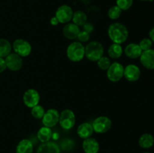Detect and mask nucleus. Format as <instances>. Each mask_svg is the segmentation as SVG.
Returning <instances> with one entry per match:
<instances>
[{
    "label": "nucleus",
    "instance_id": "0eeeda50",
    "mask_svg": "<svg viewBox=\"0 0 154 153\" xmlns=\"http://www.w3.org/2000/svg\"><path fill=\"white\" fill-rule=\"evenodd\" d=\"M12 48L15 53L21 57L28 56L32 52L31 44L24 39H16L12 44Z\"/></svg>",
    "mask_w": 154,
    "mask_h": 153
},
{
    "label": "nucleus",
    "instance_id": "6ab92c4d",
    "mask_svg": "<svg viewBox=\"0 0 154 153\" xmlns=\"http://www.w3.org/2000/svg\"><path fill=\"white\" fill-rule=\"evenodd\" d=\"M32 152L33 144L29 140H22L17 145L16 153H32Z\"/></svg>",
    "mask_w": 154,
    "mask_h": 153
},
{
    "label": "nucleus",
    "instance_id": "20e7f679",
    "mask_svg": "<svg viewBox=\"0 0 154 153\" xmlns=\"http://www.w3.org/2000/svg\"><path fill=\"white\" fill-rule=\"evenodd\" d=\"M75 115L72 110L66 109L60 113L59 122L64 130H70L75 124Z\"/></svg>",
    "mask_w": 154,
    "mask_h": 153
},
{
    "label": "nucleus",
    "instance_id": "2f4dec72",
    "mask_svg": "<svg viewBox=\"0 0 154 153\" xmlns=\"http://www.w3.org/2000/svg\"><path fill=\"white\" fill-rule=\"evenodd\" d=\"M84 26V31H86L87 32L90 33V34L93 31V26L92 25L91 23H90V22H87L84 26Z\"/></svg>",
    "mask_w": 154,
    "mask_h": 153
},
{
    "label": "nucleus",
    "instance_id": "473e14b6",
    "mask_svg": "<svg viewBox=\"0 0 154 153\" xmlns=\"http://www.w3.org/2000/svg\"><path fill=\"white\" fill-rule=\"evenodd\" d=\"M7 68V66H6L5 60L4 58H2L0 57V73H2Z\"/></svg>",
    "mask_w": 154,
    "mask_h": 153
},
{
    "label": "nucleus",
    "instance_id": "ddd939ff",
    "mask_svg": "<svg viewBox=\"0 0 154 153\" xmlns=\"http://www.w3.org/2000/svg\"><path fill=\"white\" fill-rule=\"evenodd\" d=\"M140 58L141 64L147 69L153 70L154 69V50L150 49L148 50L143 51Z\"/></svg>",
    "mask_w": 154,
    "mask_h": 153
},
{
    "label": "nucleus",
    "instance_id": "2eb2a0df",
    "mask_svg": "<svg viewBox=\"0 0 154 153\" xmlns=\"http://www.w3.org/2000/svg\"><path fill=\"white\" fill-rule=\"evenodd\" d=\"M82 147L85 153H98L99 150V143L95 138L90 136L84 140Z\"/></svg>",
    "mask_w": 154,
    "mask_h": 153
},
{
    "label": "nucleus",
    "instance_id": "6e6552de",
    "mask_svg": "<svg viewBox=\"0 0 154 153\" xmlns=\"http://www.w3.org/2000/svg\"><path fill=\"white\" fill-rule=\"evenodd\" d=\"M73 13V10L70 6L68 4H63L56 10L55 16L58 20L59 22L66 24L72 20Z\"/></svg>",
    "mask_w": 154,
    "mask_h": 153
},
{
    "label": "nucleus",
    "instance_id": "f704fd0d",
    "mask_svg": "<svg viewBox=\"0 0 154 153\" xmlns=\"http://www.w3.org/2000/svg\"><path fill=\"white\" fill-rule=\"evenodd\" d=\"M149 38L152 40V41L154 42V27L150 29V32H149Z\"/></svg>",
    "mask_w": 154,
    "mask_h": 153
},
{
    "label": "nucleus",
    "instance_id": "cd10ccee",
    "mask_svg": "<svg viewBox=\"0 0 154 153\" xmlns=\"http://www.w3.org/2000/svg\"><path fill=\"white\" fill-rule=\"evenodd\" d=\"M133 4V0H116V5L118 6L122 10H127Z\"/></svg>",
    "mask_w": 154,
    "mask_h": 153
},
{
    "label": "nucleus",
    "instance_id": "bb28decb",
    "mask_svg": "<svg viewBox=\"0 0 154 153\" xmlns=\"http://www.w3.org/2000/svg\"><path fill=\"white\" fill-rule=\"evenodd\" d=\"M111 64V60H110V58L107 56H102L97 61L98 67H99L101 70H108V69L109 68Z\"/></svg>",
    "mask_w": 154,
    "mask_h": 153
},
{
    "label": "nucleus",
    "instance_id": "b1692460",
    "mask_svg": "<svg viewBox=\"0 0 154 153\" xmlns=\"http://www.w3.org/2000/svg\"><path fill=\"white\" fill-rule=\"evenodd\" d=\"M12 45L10 42L5 38H0V57L5 58L11 52Z\"/></svg>",
    "mask_w": 154,
    "mask_h": 153
},
{
    "label": "nucleus",
    "instance_id": "1a4fd4ad",
    "mask_svg": "<svg viewBox=\"0 0 154 153\" xmlns=\"http://www.w3.org/2000/svg\"><path fill=\"white\" fill-rule=\"evenodd\" d=\"M7 68L11 71H17L23 67V61L22 57L15 52H11L5 58Z\"/></svg>",
    "mask_w": 154,
    "mask_h": 153
},
{
    "label": "nucleus",
    "instance_id": "f8f14e48",
    "mask_svg": "<svg viewBox=\"0 0 154 153\" xmlns=\"http://www.w3.org/2000/svg\"><path fill=\"white\" fill-rule=\"evenodd\" d=\"M123 76L129 82H135L138 80L141 76V70L138 66L135 64H128L124 68Z\"/></svg>",
    "mask_w": 154,
    "mask_h": 153
},
{
    "label": "nucleus",
    "instance_id": "f3484780",
    "mask_svg": "<svg viewBox=\"0 0 154 153\" xmlns=\"http://www.w3.org/2000/svg\"><path fill=\"white\" fill-rule=\"evenodd\" d=\"M37 153H60V148L56 142L48 141L39 146Z\"/></svg>",
    "mask_w": 154,
    "mask_h": 153
},
{
    "label": "nucleus",
    "instance_id": "e433bc0d",
    "mask_svg": "<svg viewBox=\"0 0 154 153\" xmlns=\"http://www.w3.org/2000/svg\"><path fill=\"white\" fill-rule=\"evenodd\" d=\"M144 153H150V152H144Z\"/></svg>",
    "mask_w": 154,
    "mask_h": 153
},
{
    "label": "nucleus",
    "instance_id": "393cba45",
    "mask_svg": "<svg viewBox=\"0 0 154 153\" xmlns=\"http://www.w3.org/2000/svg\"><path fill=\"white\" fill-rule=\"evenodd\" d=\"M123 10L117 5H114L109 8L108 11V15L110 19L111 20H117L121 15Z\"/></svg>",
    "mask_w": 154,
    "mask_h": 153
},
{
    "label": "nucleus",
    "instance_id": "7ed1b4c3",
    "mask_svg": "<svg viewBox=\"0 0 154 153\" xmlns=\"http://www.w3.org/2000/svg\"><path fill=\"white\" fill-rule=\"evenodd\" d=\"M104 47L100 42L93 40L85 46V56L91 62H97L103 56Z\"/></svg>",
    "mask_w": 154,
    "mask_h": 153
},
{
    "label": "nucleus",
    "instance_id": "dca6fc26",
    "mask_svg": "<svg viewBox=\"0 0 154 153\" xmlns=\"http://www.w3.org/2000/svg\"><path fill=\"white\" fill-rule=\"evenodd\" d=\"M143 51L141 50L139 44L135 43H131L125 47V55L130 58H137L141 56Z\"/></svg>",
    "mask_w": 154,
    "mask_h": 153
},
{
    "label": "nucleus",
    "instance_id": "39448f33",
    "mask_svg": "<svg viewBox=\"0 0 154 153\" xmlns=\"http://www.w3.org/2000/svg\"><path fill=\"white\" fill-rule=\"evenodd\" d=\"M124 67L122 64L117 62L111 63L109 68L107 70V76L108 80L113 82L120 81L123 77Z\"/></svg>",
    "mask_w": 154,
    "mask_h": 153
},
{
    "label": "nucleus",
    "instance_id": "c9c22d12",
    "mask_svg": "<svg viewBox=\"0 0 154 153\" xmlns=\"http://www.w3.org/2000/svg\"><path fill=\"white\" fill-rule=\"evenodd\" d=\"M140 1H143V2H152L153 0H140Z\"/></svg>",
    "mask_w": 154,
    "mask_h": 153
},
{
    "label": "nucleus",
    "instance_id": "423d86ee",
    "mask_svg": "<svg viewBox=\"0 0 154 153\" xmlns=\"http://www.w3.org/2000/svg\"><path fill=\"white\" fill-rule=\"evenodd\" d=\"M111 125H112L111 120L108 117L104 116L95 118L92 124L93 130L98 134L106 133L111 128Z\"/></svg>",
    "mask_w": 154,
    "mask_h": 153
},
{
    "label": "nucleus",
    "instance_id": "72a5a7b5",
    "mask_svg": "<svg viewBox=\"0 0 154 153\" xmlns=\"http://www.w3.org/2000/svg\"><path fill=\"white\" fill-rule=\"evenodd\" d=\"M51 24L53 26H57L59 24V21L57 19V17L56 16H54V17H52L51 19Z\"/></svg>",
    "mask_w": 154,
    "mask_h": 153
},
{
    "label": "nucleus",
    "instance_id": "c756f323",
    "mask_svg": "<svg viewBox=\"0 0 154 153\" xmlns=\"http://www.w3.org/2000/svg\"><path fill=\"white\" fill-rule=\"evenodd\" d=\"M90 33L87 32L86 31L83 30V31L80 32L77 38L78 39L79 42H81V43H84V42L88 41V40H90Z\"/></svg>",
    "mask_w": 154,
    "mask_h": 153
},
{
    "label": "nucleus",
    "instance_id": "a878e982",
    "mask_svg": "<svg viewBox=\"0 0 154 153\" xmlns=\"http://www.w3.org/2000/svg\"><path fill=\"white\" fill-rule=\"evenodd\" d=\"M31 109V114L34 118H38V119L39 118H42L45 112V110L42 105L38 104L36 106H33Z\"/></svg>",
    "mask_w": 154,
    "mask_h": 153
},
{
    "label": "nucleus",
    "instance_id": "f03ea898",
    "mask_svg": "<svg viewBox=\"0 0 154 153\" xmlns=\"http://www.w3.org/2000/svg\"><path fill=\"white\" fill-rule=\"evenodd\" d=\"M66 55L70 61L74 62H81L85 56V46L79 41H74L68 46Z\"/></svg>",
    "mask_w": 154,
    "mask_h": 153
},
{
    "label": "nucleus",
    "instance_id": "9b49d317",
    "mask_svg": "<svg viewBox=\"0 0 154 153\" xmlns=\"http://www.w3.org/2000/svg\"><path fill=\"white\" fill-rule=\"evenodd\" d=\"M60 118V113L55 109H49L45 112L42 117V124L48 128H53L57 124Z\"/></svg>",
    "mask_w": 154,
    "mask_h": 153
},
{
    "label": "nucleus",
    "instance_id": "f257e3e1",
    "mask_svg": "<svg viewBox=\"0 0 154 153\" xmlns=\"http://www.w3.org/2000/svg\"><path fill=\"white\" fill-rule=\"evenodd\" d=\"M108 34L113 43H124L129 37V31L125 25L120 22H114L111 24L108 28Z\"/></svg>",
    "mask_w": 154,
    "mask_h": 153
},
{
    "label": "nucleus",
    "instance_id": "c85d7f7f",
    "mask_svg": "<svg viewBox=\"0 0 154 153\" xmlns=\"http://www.w3.org/2000/svg\"><path fill=\"white\" fill-rule=\"evenodd\" d=\"M138 44H139L141 50L146 51L151 49L152 45H153V41H152L150 38H143L142 40L140 41V43Z\"/></svg>",
    "mask_w": 154,
    "mask_h": 153
},
{
    "label": "nucleus",
    "instance_id": "a211bd4d",
    "mask_svg": "<svg viewBox=\"0 0 154 153\" xmlns=\"http://www.w3.org/2000/svg\"><path fill=\"white\" fill-rule=\"evenodd\" d=\"M93 126L91 124L88 122H84L80 124L77 129V134L78 136L81 139H87V138L90 137L93 134Z\"/></svg>",
    "mask_w": 154,
    "mask_h": 153
},
{
    "label": "nucleus",
    "instance_id": "aec40b11",
    "mask_svg": "<svg viewBox=\"0 0 154 153\" xmlns=\"http://www.w3.org/2000/svg\"><path fill=\"white\" fill-rule=\"evenodd\" d=\"M52 136L53 132L51 128L43 126V127H42L38 130L37 137L38 139V140L41 141L42 142H46L50 141V140L51 139Z\"/></svg>",
    "mask_w": 154,
    "mask_h": 153
},
{
    "label": "nucleus",
    "instance_id": "9d476101",
    "mask_svg": "<svg viewBox=\"0 0 154 153\" xmlns=\"http://www.w3.org/2000/svg\"><path fill=\"white\" fill-rule=\"evenodd\" d=\"M23 103L27 107L32 108L38 104L40 100V94L37 90L34 88H29L24 92L23 96Z\"/></svg>",
    "mask_w": 154,
    "mask_h": 153
},
{
    "label": "nucleus",
    "instance_id": "7c9ffc66",
    "mask_svg": "<svg viewBox=\"0 0 154 153\" xmlns=\"http://www.w3.org/2000/svg\"><path fill=\"white\" fill-rule=\"evenodd\" d=\"M74 143L72 140H66L63 141L62 142V148L64 150H70L72 149V147H73Z\"/></svg>",
    "mask_w": 154,
    "mask_h": 153
},
{
    "label": "nucleus",
    "instance_id": "412c9836",
    "mask_svg": "<svg viewBox=\"0 0 154 153\" xmlns=\"http://www.w3.org/2000/svg\"><path fill=\"white\" fill-rule=\"evenodd\" d=\"M138 144L143 148H151L154 144V137L152 134L148 133L141 135L138 140Z\"/></svg>",
    "mask_w": 154,
    "mask_h": 153
},
{
    "label": "nucleus",
    "instance_id": "4be33fe9",
    "mask_svg": "<svg viewBox=\"0 0 154 153\" xmlns=\"http://www.w3.org/2000/svg\"><path fill=\"white\" fill-rule=\"evenodd\" d=\"M123 47H122L121 44H119L113 43L108 50V56L114 59H117V58L121 57V56L123 55Z\"/></svg>",
    "mask_w": 154,
    "mask_h": 153
},
{
    "label": "nucleus",
    "instance_id": "5701e85b",
    "mask_svg": "<svg viewBox=\"0 0 154 153\" xmlns=\"http://www.w3.org/2000/svg\"><path fill=\"white\" fill-rule=\"evenodd\" d=\"M72 21L73 23L78 26H83L87 21V16L82 10H77L74 12L72 16Z\"/></svg>",
    "mask_w": 154,
    "mask_h": 153
},
{
    "label": "nucleus",
    "instance_id": "4468645a",
    "mask_svg": "<svg viewBox=\"0 0 154 153\" xmlns=\"http://www.w3.org/2000/svg\"><path fill=\"white\" fill-rule=\"evenodd\" d=\"M81 32L80 27L73 22H68L63 28V34L65 38L69 40H75L78 38V34Z\"/></svg>",
    "mask_w": 154,
    "mask_h": 153
}]
</instances>
